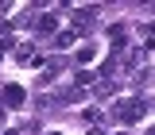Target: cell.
I'll return each instance as SVG.
<instances>
[{"label":"cell","mask_w":155,"mask_h":135,"mask_svg":"<svg viewBox=\"0 0 155 135\" xmlns=\"http://www.w3.org/2000/svg\"><path fill=\"white\" fill-rule=\"evenodd\" d=\"M143 112H147V104H143V100H132V104H124V108H120V120H124V124H136Z\"/></svg>","instance_id":"1"},{"label":"cell","mask_w":155,"mask_h":135,"mask_svg":"<svg viewBox=\"0 0 155 135\" xmlns=\"http://www.w3.org/2000/svg\"><path fill=\"white\" fill-rule=\"evenodd\" d=\"M23 100H27V93H23L19 85H4V104H8V108H19Z\"/></svg>","instance_id":"2"},{"label":"cell","mask_w":155,"mask_h":135,"mask_svg":"<svg viewBox=\"0 0 155 135\" xmlns=\"http://www.w3.org/2000/svg\"><path fill=\"white\" fill-rule=\"evenodd\" d=\"M16 62H23V66H39V50H35V46H19V50H16Z\"/></svg>","instance_id":"3"},{"label":"cell","mask_w":155,"mask_h":135,"mask_svg":"<svg viewBox=\"0 0 155 135\" xmlns=\"http://www.w3.org/2000/svg\"><path fill=\"white\" fill-rule=\"evenodd\" d=\"M35 27H39V31H43V35H51V31H54V19H51V16H43V19H39V23H35Z\"/></svg>","instance_id":"4"},{"label":"cell","mask_w":155,"mask_h":135,"mask_svg":"<svg viewBox=\"0 0 155 135\" xmlns=\"http://www.w3.org/2000/svg\"><path fill=\"white\" fill-rule=\"evenodd\" d=\"M54 42H58V46H70V42H74V31H62V35H58Z\"/></svg>","instance_id":"5"},{"label":"cell","mask_w":155,"mask_h":135,"mask_svg":"<svg viewBox=\"0 0 155 135\" xmlns=\"http://www.w3.org/2000/svg\"><path fill=\"white\" fill-rule=\"evenodd\" d=\"M0 124H4V108H0Z\"/></svg>","instance_id":"6"},{"label":"cell","mask_w":155,"mask_h":135,"mask_svg":"<svg viewBox=\"0 0 155 135\" xmlns=\"http://www.w3.org/2000/svg\"><path fill=\"white\" fill-rule=\"evenodd\" d=\"M89 135H101V131H89Z\"/></svg>","instance_id":"7"},{"label":"cell","mask_w":155,"mask_h":135,"mask_svg":"<svg viewBox=\"0 0 155 135\" xmlns=\"http://www.w3.org/2000/svg\"><path fill=\"white\" fill-rule=\"evenodd\" d=\"M151 135H155V127H151Z\"/></svg>","instance_id":"8"},{"label":"cell","mask_w":155,"mask_h":135,"mask_svg":"<svg viewBox=\"0 0 155 135\" xmlns=\"http://www.w3.org/2000/svg\"><path fill=\"white\" fill-rule=\"evenodd\" d=\"M51 135H54V131H51Z\"/></svg>","instance_id":"9"}]
</instances>
